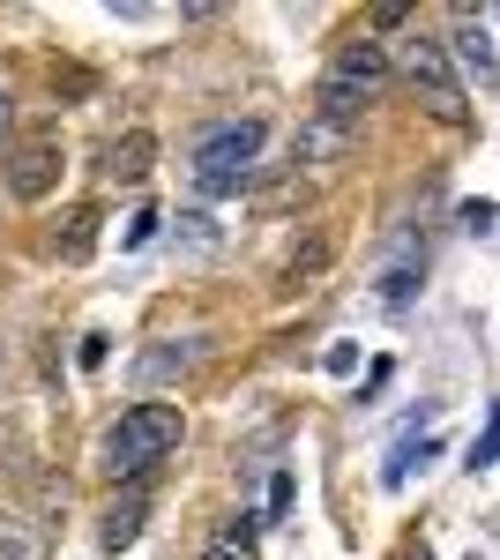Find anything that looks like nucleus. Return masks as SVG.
<instances>
[{
	"instance_id": "nucleus-12",
	"label": "nucleus",
	"mask_w": 500,
	"mask_h": 560,
	"mask_svg": "<svg viewBox=\"0 0 500 560\" xmlns=\"http://www.w3.org/2000/svg\"><path fill=\"white\" fill-rule=\"evenodd\" d=\"M97 224H105L97 210H68L60 240H53V247H60V261H90V247H97Z\"/></svg>"
},
{
	"instance_id": "nucleus-13",
	"label": "nucleus",
	"mask_w": 500,
	"mask_h": 560,
	"mask_svg": "<svg viewBox=\"0 0 500 560\" xmlns=\"http://www.w3.org/2000/svg\"><path fill=\"white\" fill-rule=\"evenodd\" d=\"M195 359H202V345H165V351H142L135 374H142V382H165V374H187Z\"/></svg>"
},
{
	"instance_id": "nucleus-2",
	"label": "nucleus",
	"mask_w": 500,
	"mask_h": 560,
	"mask_svg": "<svg viewBox=\"0 0 500 560\" xmlns=\"http://www.w3.org/2000/svg\"><path fill=\"white\" fill-rule=\"evenodd\" d=\"M381 83H388V52H381L374 38L336 45L329 75H322V90H314V113L336 120V128H359V113L381 97Z\"/></svg>"
},
{
	"instance_id": "nucleus-18",
	"label": "nucleus",
	"mask_w": 500,
	"mask_h": 560,
	"mask_svg": "<svg viewBox=\"0 0 500 560\" xmlns=\"http://www.w3.org/2000/svg\"><path fill=\"white\" fill-rule=\"evenodd\" d=\"M195 560H254V553H240V546H224V538H217V546H202Z\"/></svg>"
},
{
	"instance_id": "nucleus-11",
	"label": "nucleus",
	"mask_w": 500,
	"mask_h": 560,
	"mask_svg": "<svg viewBox=\"0 0 500 560\" xmlns=\"http://www.w3.org/2000/svg\"><path fill=\"white\" fill-rule=\"evenodd\" d=\"M418 269H426V255H418V247H404V255L388 261V269H381V306H404L418 292Z\"/></svg>"
},
{
	"instance_id": "nucleus-17",
	"label": "nucleus",
	"mask_w": 500,
	"mask_h": 560,
	"mask_svg": "<svg viewBox=\"0 0 500 560\" xmlns=\"http://www.w3.org/2000/svg\"><path fill=\"white\" fill-rule=\"evenodd\" d=\"M284 509H292V471L269 478V523H284Z\"/></svg>"
},
{
	"instance_id": "nucleus-20",
	"label": "nucleus",
	"mask_w": 500,
	"mask_h": 560,
	"mask_svg": "<svg viewBox=\"0 0 500 560\" xmlns=\"http://www.w3.org/2000/svg\"><path fill=\"white\" fill-rule=\"evenodd\" d=\"M8 128H15V105H8V90H0V142H8Z\"/></svg>"
},
{
	"instance_id": "nucleus-8",
	"label": "nucleus",
	"mask_w": 500,
	"mask_h": 560,
	"mask_svg": "<svg viewBox=\"0 0 500 560\" xmlns=\"http://www.w3.org/2000/svg\"><path fill=\"white\" fill-rule=\"evenodd\" d=\"M344 150H351V128H336V120H322V113H306V120H299V142H292V158H299V165L329 173Z\"/></svg>"
},
{
	"instance_id": "nucleus-16",
	"label": "nucleus",
	"mask_w": 500,
	"mask_h": 560,
	"mask_svg": "<svg viewBox=\"0 0 500 560\" xmlns=\"http://www.w3.org/2000/svg\"><path fill=\"white\" fill-rule=\"evenodd\" d=\"M158 224H165L158 210H135V217H127V232H120V247H150V240H158Z\"/></svg>"
},
{
	"instance_id": "nucleus-19",
	"label": "nucleus",
	"mask_w": 500,
	"mask_h": 560,
	"mask_svg": "<svg viewBox=\"0 0 500 560\" xmlns=\"http://www.w3.org/2000/svg\"><path fill=\"white\" fill-rule=\"evenodd\" d=\"M0 560H31V546H23L15 530H0Z\"/></svg>"
},
{
	"instance_id": "nucleus-15",
	"label": "nucleus",
	"mask_w": 500,
	"mask_h": 560,
	"mask_svg": "<svg viewBox=\"0 0 500 560\" xmlns=\"http://www.w3.org/2000/svg\"><path fill=\"white\" fill-rule=\"evenodd\" d=\"M254 530H261V516H254V509H240V516H224V530H217V538H224V546H240V553H254Z\"/></svg>"
},
{
	"instance_id": "nucleus-7",
	"label": "nucleus",
	"mask_w": 500,
	"mask_h": 560,
	"mask_svg": "<svg viewBox=\"0 0 500 560\" xmlns=\"http://www.w3.org/2000/svg\"><path fill=\"white\" fill-rule=\"evenodd\" d=\"M150 165H158V135H150V128H127L120 142L105 150V179H113V187H142Z\"/></svg>"
},
{
	"instance_id": "nucleus-10",
	"label": "nucleus",
	"mask_w": 500,
	"mask_h": 560,
	"mask_svg": "<svg viewBox=\"0 0 500 560\" xmlns=\"http://www.w3.org/2000/svg\"><path fill=\"white\" fill-rule=\"evenodd\" d=\"M322 269H329V232H306V247L284 255V277H277V284H284V292H306Z\"/></svg>"
},
{
	"instance_id": "nucleus-21",
	"label": "nucleus",
	"mask_w": 500,
	"mask_h": 560,
	"mask_svg": "<svg viewBox=\"0 0 500 560\" xmlns=\"http://www.w3.org/2000/svg\"><path fill=\"white\" fill-rule=\"evenodd\" d=\"M404 560H433V553H426V546H411V553H404Z\"/></svg>"
},
{
	"instance_id": "nucleus-4",
	"label": "nucleus",
	"mask_w": 500,
	"mask_h": 560,
	"mask_svg": "<svg viewBox=\"0 0 500 560\" xmlns=\"http://www.w3.org/2000/svg\"><path fill=\"white\" fill-rule=\"evenodd\" d=\"M396 68H404V83L418 90V105H426L433 120H449V128L470 120V105H463V75H456V60H449V45H441V38L411 31V38L396 45Z\"/></svg>"
},
{
	"instance_id": "nucleus-1",
	"label": "nucleus",
	"mask_w": 500,
	"mask_h": 560,
	"mask_svg": "<svg viewBox=\"0 0 500 560\" xmlns=\"http://www.w3.org/2000/svg\"><path fill=\"white\" fill-rule=\"evenodd\" d=\"M179 433H187L179 404H135V411H120V419L105 427V441H97V471L113 478V486H120V478L142 486V478L179 448Z\"/></svg>"
},
{
	"instance_id": "nucleus-3",
	"label": "nucleus",
	"mask_w": 500,
	"mask_h": 560,
	"mask_svg": "<svg viewBox=\"0 0 500 560\" xmlns=\"http://www.w3.org/2000/svg\"><path fill=\"white\" fill-rule=\"evenodd\" d=\"M261 142H269V128L261 120H217V128L195 142V187L202 195H240L254 179V158H261Z\"/></svg>"
},
{
	"instance_id": "nucleus-5",
	"label": "nucleus",
	"mask_w": 500,
	"mask_h": 560,
	"mask_svg": "<svg viewBox=\"0 0 500 560\" xmlns=\"http://www.w3.org/2000/svg\"><path fill=\"white\" fill-rule=\"evenodd\" d=\"M53 187H60V135L15 142V158H8V195H15V202H45Z\"/></svg>"
},
{
	"instance_id": "nucleus-6",
	"label": "nucleus",
	"mask_w": 500,
	"mask_h": 560,
	"mask_svg": "<svg viewBox=\"0 0 500 560\" xmlns=\"http://www.w3.org/2000/svg\"><path fill=\"white\" fill-rule=\"evenodd\" d=\"M449 60H456L463 75H478V83H493L500 75V52H493V31H486V23H478V15H470V8H456V31H449Z\"/></svg>"
},
{
	"instance_id": "nucleus-9",
	"label": "nucleus",
	"mask_w": 500,
	"mask_h": 560,
	"mask_svg": "<svg viewBox=\"0 0 500 560\" xmlns=\"http://www.w3.org/2000/svg\"><path fill=\"white\" fill-rule=\"evenodd\" d=\"M142 516H150V493H142V486H127L120 501L105 509V523H97V546H105V553H127V546L142 538Z\"/></svg>"
},
{
	"instance_id": "nucleus-14",
	"label": "nucleus",
	"mask_w": 500,
	"mask_h": 560,
	"mask_svg": "<svg viewBox=\"0 0 500 560\" xmlns=\"http://www.w3.org/2000/svg\"><path fill=\"white\" fill-rule=\"evenodd\" d=\"M493 464H500V404H493V419H486V433L470 441V464L463 471H493Z\"/></svg>"
}]
</instances>
